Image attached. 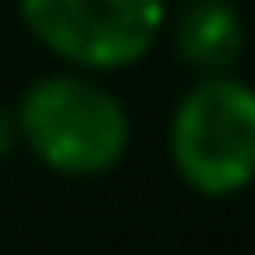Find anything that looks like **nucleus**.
<instances>
[{"instance_id": "nucleus-1", "label": "nucleus", "mask_w": 255, "mask_h": 255, "mask_svg": "<svg viewBox=\"0 0 255 255\" xmlns=\"http://www.w3.org/2000/svg\"><path fill=\"white\" fill-rule=\"evenodd\" d=\"M19 142L57 175L90 180L123 161L128 151V109L104 90L100 81L81 71L43 76L24 90L14 109Z\"/></svg>"}, {"instance_id": "nucleus-2", "label": "nucleus", "mask_w": 255, "mask_h": 255, "mask_svg": "<svg viewBox=\"0 0 255 255\" xmlns=\"http://www.w3.org/2000/svg\"><path fill=\"white\" fill-rule=\"evenodd\" d=\"M170 161L189 189L222 199L255 180V90L232 71L203 76L170 119Z\"/></svg>"}, {"instance_id": "nucleus-3", "label": "nucleus", "mask_w": 255, "mask_h": 255, "mask_svg": "<svg viewBox=\"0 0 255 255\" xmlns=\"http://www.w3.org/2000/svg\"><path fill=\"white\" fill-rule=\"evenodd\" d=\"M19 19L76 71H123L151 52L165 0H19Z\"/></svg>"}, {"instance_id": "nucleus-4", "label": "nucleus", "mask_w": 255, "mask_h": 255, "mask_svg": "<svg viewBox=\"0 0 255 255\" xmlns=\"http://www.w3.org/2000/svg\"><path fill=\"white\" fill-rule=\"evenodd\" d=\"M246 43V28L232 0H189V5L175 14V52L184 66L203 76L232 71V62L241 57Z\"/></svg>"}, {"instance_id": "nucleus-5", "label": "nucleus", "mask_w": 255, "mask_h": 255, "mask_svg": "<svg viewBox=\"0 0 255 255\" xmlns=\"http://www.w3.org/2000/svg\"><path fill=\"white\" fill-rule=\"evenodd\" d=\"M14 142H19V123H14V109H5V104H0V161H5V156L14 151Z\"/></svg>"}]
</instances>
